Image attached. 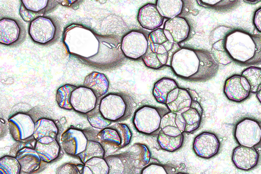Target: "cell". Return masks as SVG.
<instances>
[{"mask_svg": "<svg viewBox=\"0 0 261 174\" xmlns=\"http://www.w3.org/2000/svg\"><path fill=\"white\" fill-rule=\"evenodd\" d=\"M84 86L90 89L98 98L107 94L110 88V81L103 74L94 72L86 77Z\"/></svg>", "mask_w": 261, "mask_h": 174, "instance_id": "cell-28", "label": "cell"}, {"mask_svg": "<svg viewBox=\"0 0 261 174\" xmlns=\"http://www.w3.org/2000/svg\"><path fill=\"white\" fill-rule=\"evenodd\" d=\"M77 86L72 84H65L58 89L56 94V101L59 106L67 110H72L71 98Z\"/></svg>", "mask_w": 261, "mask_h": 174, "instance_id": "cell-34", "label": "cell"}, {"mask_svg": "<svg viewBox=\"0 0 261 174\" xmlns=\"http://www.w3.org/2000/svg\"><path fill=\"white\" fill-rule=\"evenodd\" d=\"M21 168L16 158L5 156L0 159V174H20Z\"/></svg>", "mask_w": 261, "mask_h": 174, "instance_id": "cell-37", "label": "cell"}, {"mask_svg": "<svg viewBox=\"0 0 261 174\" xmlns=\"http://www.w3.org/2000/svg\"><path fill=\"white\" fill-rule=\"evenodd\" d=\"M221 148V142L217 136L211 132H205L196 137L193 143V150L198 157L210 159L217 154Z\"/></svg>", "mask_w": 261, "mask_h": 174, "instance_id": "cell-13", "label": "cell"}, {"mask_svg": "<svg viewBox=\"0 0 261 174\" xmlns=\"http://www.w3.org/2000/svg\"><path fill=\"white\" fill-rule=\"evenodd\" d=\"M85 165L90 168L93 174L109 173V166L105 158H93Z\"/></svg>", "mask_w": 261, "mask_h": 174, "instance_id": "cell-40", "label": "cell"}, {"mask_svg": "<svg viewBox=\"0 0 261 174\" xmlns=\"http://www.w3.org/2000/svg\"><path fill=\"white\" fill-rule=\"evenodd\" d=\"M136 103L129 95L122 93H111L100 100L99 109L102 116L108 121H125L132 115Z\"/></svg>", "mask_w": 261, "mask_h": 174, "instance_id": "cell-4", "label": "cell"}, {"mask_svg": "<svg viewBox=\"0 0 261 174\" xmlns=\"http://www.w3.org/2000/svg\"><path fill=\"white\" fill-rule=\"evenodd\" d=\"M234 137L240 146L254 147L260 143L261 127L253 119H245L239 122L234 130Z\"/></svg>", "mask_w": 261, "mask_h": 174, "instance_id": "cell-9", "label": "cell"}, {"mask_svg": "<svg viewBox=\"0 0 261 174\" xmlns=\"http://www.w3.org/2000/svg\"><path fill=\"white\" fill-rule=\"evenodd\" d=\"M178 87L175 80L169 78H163L155 83L153 90V96L157 102L166 104L169 94Z\"/></svg>", "mask_w": 261, "mask_h": 174, "instance_id": "cell-30", "label": "cell"}, {"mask_svg": "<svg viewBox=\"0 0 261 174\" xmlns=\"http://www.w3.org/2000/svg\"><path fill=\"white\" fill-rule=\"evenodd\" d=\"M109 166L108 174H137V164L127 152L105 158Z\"/></svg>", "mask_w": 261, "mask_h": 174, "instance_id": "cell-18", "label": "cell"}, {"mask_svg": "<svg viewBox=\"0 0 261 174\" xmlns=\"http://www.w3.org/2000/svg\"><path fill=\"white\" fill-rule=\"evenodd\" d=\"M60 32L59 21L55 18L46 16L32 21L29 27L32 40L42 46L49 45L57 41Z\"/></svg>", "mask_w": 261, "mask_h": 174, "instance_id": "cell-6", "label": "cell"}, {"mask_svg": "<svg viewBox=\"0 0 261 174\" xmlns=\"http://www.w3.org/2000/svg\"><path fill=\"white\" fill-rule=\"evenodd\" d=\"M88 120L91 125L94 128L103 129L110 126L112 122L106 119L100 113L99 107L88 114Z\"/></svg>", "mask_w": 261, "mask_h": 174, "instance_id": "cell-39", "label": "cell"}, {"mask_svg": "<svg viewBox=\"0 0 261 174\" xmlns=\"http://www.w3.org/2000/svg\"><path fill=\"white\" fill-rule=\"evenodd\" d=\"M170 111L166 108L144 105L139 108L133 119L134 126L140 133L155 136L161 130L163 117Z\"/></svg>", "mask_w": 261, "mask_h": 174, "instance_id": "cell-5", "label": "cell"}, {"mask_svg": "<svg viewBox=\"0 0 261 174\" xmlns=\"http://www.w3.org/2000/svg\"><path fill=\"white\" fill-rule=\"evenodd\" d=\"M199 5L205 8L214 9L215 10H227L234 7L239 2V1H228V0H220V1H213V0H199L197 2Z\"/></svg>", "mask_w": 261, "mask_h": 174, "instance_id": "cell-38", "label": "cell"}, {"mask_svg": "<svg viewBox=\"0 0 261 174\" xmlns=\"http://www.w3.org/2000/svg\"><path fill=\"white\" fill-rule=\"evenodd\" d=\"M184 134L177 127H164L158 134V143L164 150L170 152L177 151L183 146Z\"/></svg>", "mask_w": 261, "mask_h": 174, "instance_id": "cell-19", "label": "cell"}, {"mask_svg": "<svg viewBox=\"0 0 261 174\" xmlns=\"http://www.w3.org/2000/svg\"><path fill=\"white\" fill-rule=\"evenodd\" d=\"M35 150L41 161L50 163L57 159L60 154V146L56 139L44 137L36 141Z\"/></svg>", "mask_w": 261, "mask_h": 174, "instance_id": "cell-25", "label": "cell"}, {"mask_svg": "<svg viewBox=\"0 0 261 174\" xmlns=\"http://www.w3.org/2000/svg\"><path fill=\"white\" fill-rule=\"evenodd\" d=\"M180 114L186 125L185 133H193L199 129L202 122L203 109L198 102L193 101L189 109Z\"/></svg>", "mask_w": 261, "mask_h": 174, "instance_id": "cell-27", "label": "cell"}, {"mask_svg": "<svg viewBox=\"0 0 261 174\" xmlns=\"http://www.w3.org/2000/svg\"><path fill=\"white\" fill-rule=\"evenodd\" d=\"M175 174H189V173H186V172H177Z\"/></svg>", "mask_w": 261, "mask_h": 174, "instance_id": "cell-47", "label": "cell"}, {"mask_svg": "<svg viewBox=\"0 0 261 174\" xmlns=\"http://www.w3.org/2000/svg\"><path fill=\"white\" fill-rule=\"evenodd\" d=\"M244 2L250 3V4H256L260 2V1H257V0H256V1H244Z\"/></svg>", "mask_w": 261, "mask_h": 174, "instance_id": "cell-46", "label": "cell"}, {"mask_svg": "<svg viewBox=\"0 0 261 174\" xmlns=\"http://www.w3.org/2000/svg\"><path fill=\"white\" fill-rule=\"evenodd\" d=\"M133 132L125 124L117 123L102 129L98 135L101 144L121 149L132 141Z\"/></svg>", "mask_w": 261, "mask_h": 174, "instance_id": "cell-7", "label": "cell"}, {"mask_svg": "<svg viewBox=\"0 0 261 174\" xmlns=\"http://www.w3.org/2000/svg\"><path fill=\"white\" fill-rule=\"evenodd\" d=\"M16 158L20 164L21 171L27 173L37 171L42 161L35 149L28 147L20 149L17 152Z\"/></svg>", "mask_w": 261, "mask_h": 174, "instance_id": "cell-26", "label": "cell"}, {"mask_svg": "<svg viewBox=\"0 0 261 174\" xmlns=\"http://www.w3.org/2000/svg\"><path fill=\"white\" fill-rule=\"evenodd\" d=\"M8 124L10 134L15 141L23 142L33 137L35 123L29 115L16 114L9 119Z\"/></svg>", "mask_w": 261, "mask_h": 174, "instance_id": "cell-11", "label": "cell"}, {"mask_svg": "<svg viewBox=\"0 0 261 174\" xmlns=\"http://www.w3.org/2000/svg\"><path fill=\"white\" fill-rule=\"evenodd\" d=\"M230 28L221 26L215 29L211 36L212 54L217 63L227 65L232 62L225 47V38Z\"/></svg>", "mask_w": 261, "mask_h": 174, "instance_id": "cell-21", "label": "cell"}, {"mask_svg": "<svg viewBox=\"0 0 261 174\" xmlns=\"http://www.w3.org/2000/svg\"><path fill=\"white\" fill-rule=\"evenodd\" d=\"M58 133V128L54 121L41 119L35 123L33 137L36 141L44 137L56 139Z\"/></svg>", "mask_w": 261, "mask_h": 174, "instance_id": "cell-29", "label": "cell"}, {"mask_svg": "<svg viewBox=\"0 0 261 174\" xmlns=\"http://www.w3.org/2000/svg\"><path fill=\"white\" fill-rule=\"evenodd\" d=\"M256 97L259 102L261 103V90L256 93Z\"/></svg>", "mask_w": 261, "mask_h": 174, "instance_id": "cell-45", "label": "cell"}, {"mask_svg": "<svg viewBox=\"0 0 261 174\" xmlns=\"http://www.w3.org/2000/svg\"><path fill=\"white\" fill-rule=\"evenodd\" d=\"M148 48V35L142 31L128 32L123 37L121 43V49L125 57L133 60L142 58Z\"/></svg>", "mask_w": 261, "mask_h": 174, "instance_id": "cell-8", "label": "cell"}, {"mask_svg": "<svg viewBox=\"0 0 261 174\" xmlns=\"http://www.w3.org/2000/svg\"><path fill=\"white\" fill-rule=\"evenodd\" d=\"M142 60L146 66L152 69H159L164 66L171 67V59L167 55L152 51L149 48Z\"/></svg>", "mask_w": 261, "mask_h": 174, "instance_id": "cell-33", "label": "cell"}, {"mask_svg": "<svg viewBox=\"0 0 261 174\" xmlns=\"http://www.w3.org/2000/svg\"><path fill=\"white\" fill-rule=\"evenodd\" d=\"M148 48L153 52L168 56L171 60L174 54L181 49L178 43L169 38L161 28L149 35Z\"/></svg>", "mask_w": 261, "mask_h": 174, "instance_id": "cell-15", "label": "cell"}, {"mask_svg": "<svg viewBox=\"0 0 261 174\" xmlns=\"http://www.w3.org/2000/svg\"><path fill=\"white\" fill-rule=\"evenodd\" d=\"M164 18L157 6L154 4L146 5L141 8L138 13L140 25L150 31H155L160 27L163 23Z\"/></svg>", "mask_w": 261, "mask_h": 174, "instance_id": "cell-24", "label": "cell"}, {"mask_svg": "<svg viewBox=\"0 0 261 174\" xmlns=\"http://www.w3.org/2000/svg\"><path fill=\"white\" fill-rule=\"evenodd\" d=\"M259 124H260V126L261 127V122L259 123ZM260 144H261V141H260Z\"/></svg>", "mask_w": 261, "mask_h": 174, "instance_id": "cell-48", "label": "cell"}, {"mask_svg": "<svg viewBox=\"0 0 261 174\" xmlns=\"http://www.w3.org/2000/svg\"><path fill=\"white\" fill-rule=\"evenodd\" d=\"M73 164L66 163L60 166L57 170L56 174H71Z\"/></svg>", "mask_w": 261, "mask_h": 174, "instance_id": "cell-44", "label": "cell"}, {"mask_svg": "<svg viewBox=\"0 0 261 174\" xmlns=\"http://www.w3.org/2000/svg\"><path fill=\"white\" fill-rule=\"evenodd\" d=\"M173 169L171 166L153 163L142 168L140 174H173Z\"/></svg>", "mask_w": 261, "mask_h": 174, "instance_id": "cell-41", "label": "cell"}, {"mask_svg": "<svg viewBox=\"0 0 261 174\" xmlns=\"http://www.w3.org/2000/svg\"><path fill=\"white\" fill-rule=\"evenodd\" d=\"M97 97L89 89L80 86L73 92L71 104L73 109L82 114H88L95 109Z\"/></svg>", "mask_w": 261, "mask_h": 174, "instance_id": "cell-16", "label": "cell"}, {"mask_svg": "<svg viewBox=\"0 0 261 174\" xmlns=\"http://www.w3.org/2000/svg\"><path fill=\"white\" fill-rule=\"evenodd\" d=\"M88 139L83 130L70 128L61 136L62 147L67 155L78 156L86 148Z\"/></svg>", "mask_w": 261, "mask_h": 174, "instance_id": "cell-14", "label": "cell"}, {"mask_svg": "<svg viewBox=\"0 0 261 174\" xmlns=\"http://www.w3.org/2000/svg\"><path fill=\"white\" fill-rule=\"evenodd\" d=\"M253 23L257 30L261 33V8L257 10L254 13Z\"/></svg>", "mask_w": 261, "mask_h": 174, "instance_id": "cell-43", "label": "cell"}, {"mask_svg": "<svg viewBox=\"0 0 261 174\" xmlns=\"http://www.w3.org/2000/svg\"><path fill=\"white\" fill-rule=\"evenodd\" d=\"M57 7V2L51 0H21L19 14L27 22L45 16Z\"/></svg>", "mask_w": 261, "mask_h": 174, "instance_id": "cell-12", "label": "cell"}, {"mask_svg": "<svg viewBox=\"0 0 261 174\" xmlns=\"http://www.w3.org/2000/svg\"><path fill=\"white\" fill-rule=\"evenodd\" d=\"M71 174H93L90 168L85 164L73 165Z\"/></svg>", "mask_w": 261, "mask_h": 174, "instance_id": "cell-42", "label": "cell"}, {"mask_svg": "<svg viewBox=\"0 0 261 174\" xmlns=\"http://www.w3.org/2000/svg\"><path fill=\"white\" fill-rule=\"evenodd\" d=\"M193 101L188 90L178 87L169 94L166 105L170 112L182 114L189 109Z\"/></svg>", "mask_w": 261, "mask_h": 174, "instance_id": "cell-22", "label": "cell"}, {"mask_svg": "<svg viewBox=\"0 0 261 174\" xmlns=\"http://www.w3.org/2000/svg\"><path fill=\"white\" fill-rule=\"evenodd\" d=\"M184 4L181 0H158L156 6L164 17L171 19L182 13Z\"/></svg>", "mask_w": 261, "mask_h": 174, "instance_id": "cell-31", "label": "cell"}, {"mask_svg": "<svg viewBox=\"0 0 261 174\" xmlns=\"http://www.w3.org/2000/svg\"><path fill=\"white\" fill-rule=\"evenodd\" d=\"M125 152L132 156L137 164L138 169L148 164L151 154L149 148L144 144L137 143L130 146Z\"/></svg>", "mask_w": 261, "mask_h": 174, "instance_id": "cell-32", "label": "cell"}, {"mask_svg": "<svg viewBox=\"0 0 261 174\" xmlns=\"http://www.w3.org/2000/svg\"><path fill=\"white\" fill-rule=\"evenodd\" d=\"M260 37V39H261V34H259Z\"/></svg>", "mask_w": 261, "mask_h": 174, "instance_id": "cell-49", "label": "cell"}, {"mask_svg": "<svg viewBox=\"0 0 261 174\" xmlns=\"http://www.w3.org/2000/svg\"><path fill=\"white\" fill-rule=\"evenodd\" d=\"M226 51L232 60L251 65L261 63V39L243 31L229 29L225 38Z\"/></svg>", "mask_w": 261, "mask_h": 174, "instance_id": "cell-3", "label": "cell"}, {"mask_svg": "<svg viewBox=\"0 0 261 174\" xmlns=\"http://www.w3.org/2000/svg\"><path fill=\"white\" fill-rule=\"evenodd\" d=\"M224 93L230 101L241 102L250 94V87L247 80L242 76L235 75L228 78L224 84Z\"/></svg>", "mask_w": 261, "mask_h": 174, "instance_id": "cell-17", "label": "cell"}, {"mask_svg": "<svg viewBox=\"0 0 261 174\" xmlns=\"http://www.w3.org/2000/svg\"><path fill=\"white\" fill-rule=\"evenodd\" d=\"M105 152L101 144L96 141H89L85 151L78 156L85 164L94 158H105Z\"/></svg>", "mask_w": 261, "mask_h": 174, "instance_id": "cell-35", "label": "cell"}, {"mask_svg": "<svg viewBox=\"0 0 261 174\" xmlns=\"http://www.w3.org/2000/svg\"><path fill=\"white\" fill-rule=\"evenodd\" d=\"M171 67L175 75L192 82H204L218 72L219 63L205 50L183 48L173 55Z\"/></svg>", "mask_w": 261, "mask_h": 174, "instance_id": "cell-2", "label": "cell"}, {"mask_svg": "<svg viewBox=\"0 0 261 174\" xmlns=\"http://www.w3.org/2000/svg\"><path fill=\"white\" fill-rule=\"evenodd\" d=\"M164 30L169 38L178 44L188 38L190 27L186 19L178 16L167 20Z\"/></svg>", "mask_w": 261, "mask_h": 174, "instance_id": "cell-23", "label": "cell"}, {"mask_svg": "<svg viewBox=\"0 0 261 174\" xmlns=\"http://www.w3.org/2000/svg\"><path fill=\"white\" fill-rule=\"evenodd\" d=\"M26 37V31L20 21L10 18L0 20V42L12 46L19 44Z\"/></svg>", "mask_w": 261, "mask_h": 174, "instance_id": "cell-10", "label": "cell"}, {"mask_svg": "<svg viewBox=\"0 0 261 174\" xmlns=\"http://www.w3.org/2000/svg\"><path fill=\"white\" fill-rule=\"evenodd\" d=\"M248 82L250 87V92L257 93L261 90V69L250 67L242 73V75Z\"/></svg>", "mask_w": 261, "mask_h": 174, "instance_id": "cell-36", "label": "cell"}, {"mask_svg": "<svg viewBox=\"0 0 261 174\" xmlns=\"http://www.w3.org/2000/svg\"><path fill=\"white\" fill-rule=\"evenodd\" d=\"M259 155L254 147L239 146L233 151L232 161L234 166L242 170L249 171L257 166Z\"/></svg>", "mask_w": 261, "mask_h": 174, "instance_id": "cell-20", "label": "cell"}, {"mask_svg": "<svg viewBox=\"0 0 261 174\" xmlns=\"http://www.w3.org/2000/svg\"><path fill=\"white\" fill-rule=\"evenodd\" d=\"M63 43L69 54L97 69L112 70L125 60L117 37L99 35L81 24H72L65 28Z\"/></svg>", "mask_w": 261, "mask_h": 174, "instance_id": "cell-1", "label": "cell"}]
</instances>
